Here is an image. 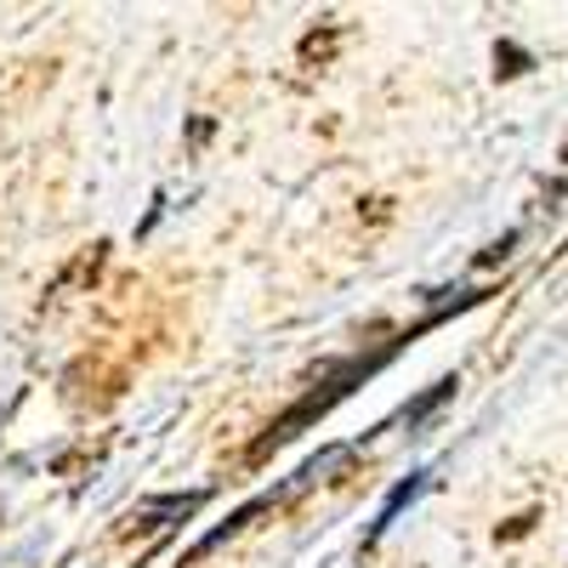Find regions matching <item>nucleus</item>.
<instances>
[{"mask_svg": "<svg viewBox=\"0 0 568 568\" xmlns=\"http://www.w3.org/2000/svg\"><path fill=\"white\" fill-rule=\"evenodd\" d=\"M420 489H426V471H415V478H404V484H398V489L387 495V506H382V511H375V524H369V535H364V546H375V540H382V535L393 529V517H398V511H404V506H409V500H415Z\"/></svg>", "mask_w": 568, "mask_h": 568, "instance_id": "obj_1", "label": "nucleus"}, {"mask_svg": "<svg viewBox=\"0 0 568 568\" xmlns=\"http://www.w3.org/2000/svg\"><path fill=\"white\" fill-rule=\"evenodd\" d=\"M444 398H455V375H444V382H438L433 393H420V398H415V404L404 409V420H409V426H415V420H426V415H433V409H438Z\"/></svg>", "mask_w": 568, "mask_h": 568, "instance_id": "obj_2", "label": "nucleus"}, {"mask_svg": "<svg viewBox=\"0 0 568 568\" xmlns=\"http://www.w3.org/2000/svg\"><path fill=\"white\" fill-rule=\"evenodd\" d=\"M495 63H506L500 74H524V69H529V52H517V45H500V52H495Z\"/></svg>", "mask_w": 568, "mask_h": 568, "instance_id": "obj_3", "label": "nucleus"}, {"mask_svg": "<svg viewBox=\"0 0 568 568\" xmlns=\"http://www.w3.org/2000/svg\"><path fill=\"white\" fill-rule=\"evenodd\" d=\"M511 245H517V233H506V240H495V245H489V251H484V256H478V262H484V267H489V262H500V256H506V251H511Z\"/></svg>", "mask_w": 568, "mask_h": 568, "instance_id": "obj_4", "label": "nucleus"}, {"mask_svg": "<svg viewBox=\"0 0 568 568\" xmlns=\"http://www.w3.org/2000/svg\"><path fill=\"white\" fill-rule=\"evenodd\" d=\"M529 524H535V517H511V524L500 529V540H517V535H529Z\"/></svg>", "mask_w": 568, "mask_h": 568, "instance_id": "obj_5", "label": "nucleus"}, {"mask_svg": "<svg viewBox=\"0 0 568 568\" xmlns=\"http://www.w3.org/2000/svg\"><path fill=\"white\" fill-rule=\"evenodd\" d=\"M562 160H568V142H562Z\"/></svg>", "mask_w": 568, "mask_h": 568, "instance_id": "obj_6", "label": "nucleus"}]
</instances>
